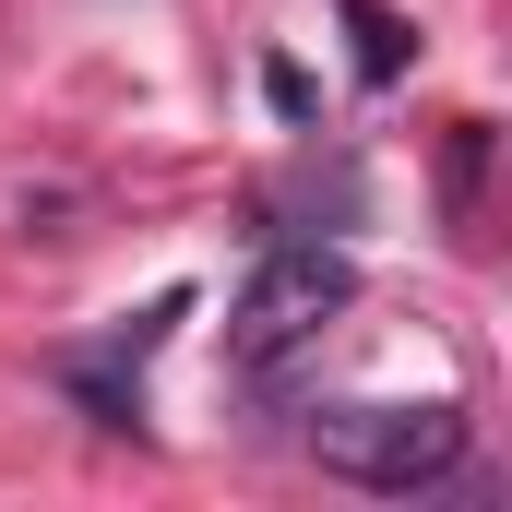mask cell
Here are the masks:
<instances>
[{"label":"cell","instance_id":"cell-2","mask_svg":"<svg viewBox=\"0 0 512 512\" xmlns=\"http://www.w3.org/2000/svg\"><path fill=\"white\" fill-rule=\"evenodd\" d=\"M358 298V262L322 251V239H274V251L251 262V286H239V310H227V358L251 370V382H274L298 346H322V322Z\"/></svg>","mask_w":512,"mask_h":512},{"label":"cell","instance_id":"cell-3","mask_svg":"<svg viewBox=\"0 0 512 512\" xmlns=\"http://www.w3.org/2000/svg\"><path fill=\"white\" fill-rule=\"evenodd\" d=\"M191 310V286H167V298H143L120 334H96V346H60V393L96 417V429H143V358L167 346V322Z\"/></svg>","mask_w":512,"mask_h":512},{"label":"cell","instance_id":"cell-4","mask_svg":"<svg viewBox=\"0 0 512 512\" xmlns=\"http://www.w3.org/2000/svg\"><path fill=\"white\" fill-rule=\"evenodd\" d=\"M346 36H358V84H405V60H417V24H405V12L346 0Z\"/></svg>","mask_w":512,"mask_h":512},{"label":"cell","instance_id":"cell-1","mask_svg":"<svg viewBox=\"0 0 512 512\" xmlns=\"http://www.w3.org/2000/svg\"><path fill=\"white\" fill-rule=\"evenodd\" d=\"M465 405H322L310 417V465L322 477H346V489H370V501H417V489H441L453 465H465Z\"/></svg>","mask_w":512,"mask_h":512},{"label":"cell","instance_id":"cell-5","mask_svg":"<svg viewBox=\"0 0 512 512\" xmlns=\"http://www.w3.org/2000/svg\"><path fill=\"white\" fill-rule=\"evenodd\" d=\"M262 96H274L286 120H310V72H298V60H274V72H262Z\"/></svg>","mask_w":512,"mask_h":512}]
</instances>
